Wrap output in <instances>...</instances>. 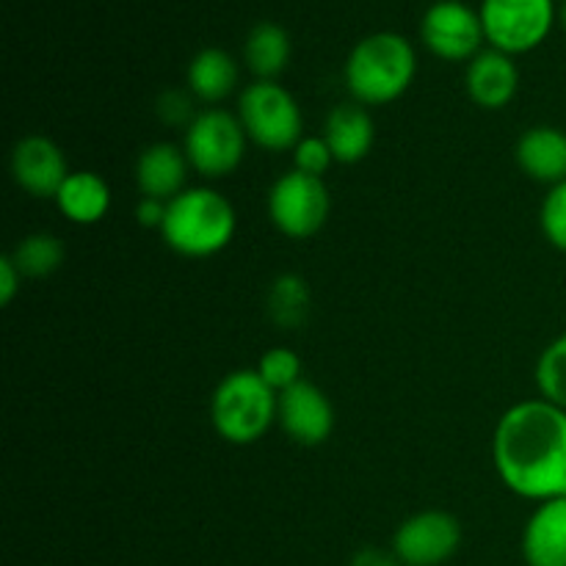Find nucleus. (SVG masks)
Wrapping results in <instances>:
<instances>
[{
	"label": "nucleus",
	"instance_id": "f3484780",
	"mask_svg": "<svg viewBox=\"0 0 566 566\" xmlns=\"http://www.w3.org/2000/svg\"><path fill=\"white\" fill-rule=\"evenodd\" d=\"M517 166L536 182L558 186L566 180V130L553 125H536L517 142Z\"/></svg>",
	"mask_w": 566,
	"mask_h": 566
},
{
	"label": "nucleus",
	"instance_id": "2eb2a0df",
	"mask_svg": "<svg viewBox=\"0 0 566 566\" xmlns=\"http://www.w3.org/2000/svg\"><path fill=\"white\" fill-rule=\"evenodd\" d=\"M523 558L528 566H566V497L536 506L523 531Z\"/></svg>",
	"mask_w": 566,
	"mask_h": 566
},
{
	"label": "nucleus",
	"instance_id": "0eeeda50",
	"mask_svg": "<svg viewBox=\"0 0 566 566\" xmlns=\"http://www.w3.org/2000/svg\"><path fill=\"white\" fill-rule=\"evenodd\" d=\"M486 48L523 55L551 36L558 20L556 0H481Z\"/></svg>",
	"mask_w": 566,
	"mask_h": 566
},
{
	"label": "nucleus",
	"instance_id": "c756f323",
	"mask_svg": "<svg viewBox=\"0 0 566 566\" xmlns=\"http://www.w3.org/2000/svg\"><path fill=\"white\" fill-rule=\"evenodd\" d=\"M348 566H403L392 551H381V547H363L354 553Z\"/></svg>",
	"mask_w": 566,
	"mask_h": 566
},
{
	"label": "nucleus",
	"instance_id": "f257e3e1",
	"mask_svg": "<svg viewBox=\"0 0 566 566\" xmlns=\"http://www.w3.org/2000/svg\"><path fill=\"white\" fill-rule=\"evenodd\" d=\"M492 459L514 495L536 503L566 497V409L545 398L514 403L497 420Z\"/></svg>",
	"mask_w": 566,
	"mask_h": 566
},
{
	"label": "nucleus",
	"instance_id": "f8f14e48",
	"mask_svg": "<svg viewBox=\"0 0 566 566\" xmlns=\"http://www.w3.org/2000/svg\"><path fill=\"white\" fill-rule=\"evenodd\" d=\"M70 175L66 155L48 136H25L11 149V177L31 197L55 199Z\"/></svg>",
	"mask_w": 566,
	"mask_h": 566
},
{
	"label": "nucleus",
	"instance_id": "5701e85b",
	"mask_svg": "<svg viewBox=\"0 0 566 566\" xmlns=\"http://www.w3.org/2000/svg\"><path fill=\"white\" fill-rule=\"evenodd\" d=\"M536 387L545 401L566 409V332L542 352L536 363Z\"/></svg>",
	"mask_w": 566,
	"mask_h": 566
},
{
	"label": "nucleus",
	"instance_id": "7c9ffc66",
	"mask_svg": "<svg viewBox=\"0 0 566 566\" xmlns=\"http://www.w3.org/2000/svg\"><path fill=\"white\" fill-rule=\"evenodd\" d=\"M558 17H562V22H564V28H566V0H564L562 9H558Z\"/></svg>",
	"mask_w": 566,
	"mask_h": 566
},
{
	"label": "nucleus",
	"instance_id": "bb28decb",
	"mask_svg": "<svg viewBox=\"0 0 566 566\" xmlns=\"http://www.w3.org/2000/svg\"><path fill=\"white\" fill-rule=\"evenodd\" d=\"M158 116L166 122V125L177 127V125H191L197 119L193 114V94L182 92V88H169L158 97Z\"/></svg>",
	"mask_w": 566,
	"mask_h": 566
},
{
	"label": "nucleus",
	"instance_id": "4be33fe9",
	"mask_svg": "<svg viewBox=\"0 0 566 566\" xmlns=\"http://www.w3.org/2000/svg\"><path fill=\"white\" fill-rule=\"evenodd\" d=\"M265 304H269V315L274 324L285 326V329H296V326H302L310 315L307 282L298 274L276 276Z\"/></svg>",
	"mask_w": 566,
	"mask_h": 566
},
{
	"label": "nucleus",
	"instance_id": "cd10ccee",
	"mask_svg": "<svg viewBox=\"0 0 566 566\" xmlns=\"http://www.w3.org/2000/svg\"><path fill=\"white\" fill-rule=\"evenodd\" d=\"M20 285H22L20 269L14 265L11 254H6V258H0V304H3V307L14 302Z\"/></svg>",
	"mask_w": 566,
	"mask_h": 566
},
{
	"label": "nucleus",
	"instance_id": "4468645a",
	"mask_svg": "<svg viewBox=\"0 0 566 566\" xmlns=\"http://www.w3.org/2000/svg\"><path fill=\"white\" fill-rule=\"evenodd\" d=\"M191 164L186 149L171 142H155L138 155L136 160V186L142 197L171 202L177 193L186 191V177Z\"/></svg>",
	"mask_w": 566,
	"mask_h": 566
},
{
	"label": "nucleus",
	"instance_id": "9d476101",
	"mask_svg": "<svg viewBox=\"0 0 566 566\" xmlns=\"http://www.w3.org/2000/svg\"><path fill=\"white\" fill-rule=\"evenodd\" d=\"M462 545V525L453 514L426 509L398 525L392 547L403 566H442Z\"/></svg>",
	"mask_w": 566,
	"mask_h": 566
},
{
	"label": "nucleus",
	"instance_id": "a211bd4d",
	"mask_svg": "<svg viewBox=\"0 0 566 566\" xmlns=\"http://www.w3.org/2000/svg\"><path fill=\"white\" fill-rule=\"evenodd\" d=\"M55 205L72 224H97L111 210V188L97 171H72L55 193Z\"/></svg>",
	"mask_w": 566,
	"mask_h": 566
},
{
	"label": "nucleus",
	"instance_id": "1a4fd4ad",
	"mask_svg": "<svg viewBox=\"0 0 566 566\" xmlns=\"http://www.w3.org/2000/svg\"><path fill=\"white\" fill-rule=\"evenodd\" d=\"M420 39L442 61H473L484 50L481 11L464 0H437L420 20Z\"/></svg>",
	"mask_w": 566,
	"mask_h": 566
},
{
	"label": "nucleus",
	"instance_id": "393cba45",
	"mask_svg": "<svg viewBox=\"0 0 566 566\" xmlns=\"http://www.w3.org/2000/svg\"><path fill=\"white\" fill-rule=\"evenodd\" d=\"M539 227L547 243L566 254V180L547 191L539 210Z\"/></svg>",
	"mask_w": 566,
	"mask_h": 566
},
{
	"label": "nucleus",
	"instance_id": "6e6552de",
	"mask_svg": "<svg viewBox=\"0 0 566 566\" xmlns=\"http://www.w3.org/2000/svg\"><path fill=\"white\" fill-rule=\"evenodd\" d=\"M332 210L329 188L324 177L293 169L282 175L269 191V219L276 230L293 241L313 238L326 224Z\"/></svg>",
	"mask_w": 566,
	"mask_h": 566
},
{
	"label": "nucleus",
	"instance_id": "aec40b11",
	"mask_svg": "<svg viewBox=\"0 0 566 566\" xmlns=\"http://www.w3.org/2000/svg\"><path fill=\"white\" fill-rule=\"evenodd\" d=\"M243 61L258 81H276L291 61V36L280 22L263 20L247 33Z\"/></svg>",
	"mask_w": 566,
	"mask_h": 566
},
{
	"label": "nucleus",
	"instance_id": "9b49d317",
	"mask_svg": "<svg viewBox=\"0 0 566 566\" xmlns=\"http://www.w3.org/2000/svg\"><path fill=\"white\" fill-rule=\"evenodd\" d=\"M276 423L298 446L318 448L335 431V407L318 385L302 379L291 390L280 392Z\"/></svg>",
	"mask_w": 566,
	"mask_h": 566
},
{
	"label": "nucleus",
	"instance_id": "412c9836",
	"mask_svg": "<svg viewBox=\"0 0 566 566\" xmlns=\"http://www.w3.org/2000/svg\"><path fill=\"white\" fill-rule=\"evenodd\" d=\"M64 254L66 249L59 238L50 235V232H31V235H25L17 243L14 252H11V260H14L22 276H28V280H42V276H50L53 271L61 269Z\"/></svg>",
	"mask_w": 566,
	"mask_h": 566
},
{
	"label": "nucleus",
	"instance_id": "a878e982",
	"mask_svg": "<svg viewBox=\"0 0 566 566\" xmlns=\"http://www.w3.org/2000/svg\"><path fill=\"white\" fill-rule=\"evenodd\" d=\"M293 164H296L293 169L304 171V175L324 177L335 164V155H332L324 136H304L293 149Z\"/></svg>",
	"mask_w": 566,
	"mask_h": 566
},
{
	"label": "nucleus",
	"instance_id": "7ed1b4c3",
	"mask_svg": "<svg viewBox=\"0 0 566 566\" xmlns=\"http://www.w3.org/2000/svg\"><path fill=\"white\" fill-rule=\"evenodd\" d=\"M160 235L182 258H213L235 235V210L216 188H186L166 205Z\"/></svg>",
	"mask_w": 566,
	"mask_h": 566
},
{
	"label": "nucleus",
	"instance_id": "20e7f679",
	"mask_svg": "<svg viewBox=\"0 0 566 566\" xmlns=\"http://www.w3.org/2000/svg\"><path fill=\"white\" fill-rule=\"evenodd\" d=\"M276 412L280 392L271 390L252 368L227 374L210 398V423L230 446H252L263 440L265 431L276 423Z\"/></svg>",
	"mask_w": 566,
	"mask_h": 566
},
{
	"label": "nucleus",
	"instance_id": "f03ea898",
	"mask_svg": "<svg viewBox=\"0 0 566 566\" xmlns=\"http://www.w3.org/2000/svg\"><path fill=\"white\" fill-rule=\"evenodd\" d=\"M415 72H418V53L412 42L396 31H376L354 44L343 77L354 103L368 108L403 97L412 86Z\"/></svg>",
	"mask_w": 566,
	"mask_h": 566
},
{
	"label": "nucleus",
	"instance_id": "b1692460",
	"mask_svg": "<svg viewBox=\"0 0 566 566\" xmlns=\"http://www.w3.org/2000/svg\"><path fill=\"white\" fill-rule=\"evenodd\" d=\"M254 370H258V374L265 379V385L276 392L291 390L293 385L302 381V359H298L296 352H291V348L285 346L269 348V352L260 357L258 368Z\"/></svg>",
	"mask_w": 566,
	"mask_h": 566
},
{
	"label": "nucleus",
	"instance_id": "39448f33",
	"mask_svg": "<svg viewBox=\"0 0 566 566\" xmlns=\"http://www.w3.org/2000/svg\"><path fill=\"white\" fill-rule=\"evenodd\" d=\"M238 119L249 142L269 153L296 149L302 142L304 119L296 97L276 81H254L238 97Z\"/></svg>",
	"mask_w": 566,
	"mask_h": 566
},
{
	"label": "nucleus",
	"instance_id": "c85d7f7f",
	"mask_svg": "<svg viewBox=\"0 0 566 566\" xmlns=\"http://www.w3.org/2000/svg\"><path fill=\"white\" fill-rule=\"evenodd\" d=\"M166 205L169 202H160V199H153V197H142V202H138L136 208L138 224L147 227V230H160L166 219Z\"/></svg>",
	"mask_w": 566,
	"mask_h": 566
},
{
	"label": "nucleus",
	"instance_id": "dca6fc26",
	"mask_svg": "<svg viewBox=\"0 0 566 566\" xmlns=\"http://www.w3.org/2000/svg\"><path fill=\"white\" fill-rule=\"evenodd\" d=\"M324 138L329 144L335 164H359L368 158L376 142V125L374 116L365 105L359 103H343L332 108L326 116Z\"/></svg>",
	"mask_w": 566,
	"mask_h": 566
},
{
	"label": "nucleus",
	"instance_id": "423d86ee",
	"mask_svg": "<svg viewBox=\"0 0 566 566\" xmlns=\"http://www.w3.org/2000/svg\"><path fill=\"white\" fill-rule=\"evenodd\" d=\"M247 130L238 114L224 108L199 111L197 119L186 127V158L205 180H221L232 175L247 158Z\"/></svg>",
	"mask_w": 566,
	"mask_h": 566
},
{
	"label": "nucleus",
	"instance_id": "ddd939ff",
	"mask_svg": "<svg viewBox=\"0 0 566 566\" xmlns=\"http://www.w3.org/2000/svg\"><path fill=\"white\" fill-rule=\"evenodd\" d=\"M464 88L479 108L501 111L517 97L520 70L512 55L484 48L464 70Z\"/></svg>",
	"mask_w": 566,
	"mask_h": 566
},
{
	"label": "nucleus",
	"instance_id": "6ab92c4d",
	"mask_svg": "<svg viewBox=\"0 0 566 566\" xmlns=\"http://www.w3.org/2000/svg\"><path fill=\"white\" fill-rule=\"evenodd\" d=\"M241 77V66L227 50L205 48L191 59L186 72L188 92L202 103H221L230 97Z\"/></svg>",
	"mask_w": 566,
	"mask_h": 566
}]
</instances>
